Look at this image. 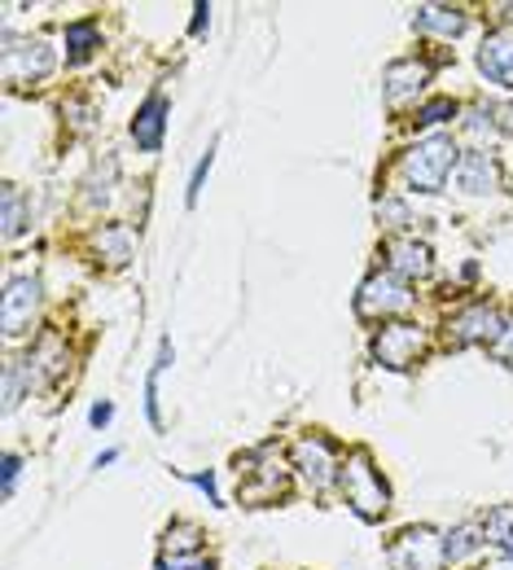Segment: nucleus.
Instances as JSON below:
<instances>
[{
    "mask_svg": "<svg viewBox=\"0 0 513 570\" xmlns=\"http://www.w3.org/2000/svg\"><path fill=\"white\" fill-rule=\"evenodd\" d=\"M18 228H22V194L9 185L4 189V237H18Z\"/></svg>",
    "mask_w": 513,
    "mask_h": 570,
    "instance_id": "21",
    "label": "nucleus"
},
{
    "mask_svg": "<svg viewBox=\"0 0 513 570\" xmlns=\"http://www.w3.org/2000/svg\"><path fill=\"white\" fill-rule=\"evenodd\" d=\"M426 79H431V67H426V62L399 58V62L386 67V97H391V101H408V97H417V92L426 88Z\"/></svg>",
    "mask_w": 513,
    "mask_h": 570,
    "instance_id": "13",
    "label": "nucleus"
},
{
    "mask_svg": "<svg viewBox=\"0 0 513 570\" xmlns=\"http://www.w3.org/2000/svg\"><path fill=\"white\" fill-rule=\"evenodd\" d=\"M505 553H510V567H513V540H510V544H505Z\"/></svg>",
    "mask_w": 513,
    "mask_h": 570,
    "instance_id": "29",
    "label": "nucleus"
},
{
    "mask_svg": "<svg viewBox=\"0 0 513 570\" xmlns=\"http://www.w3.org/2000/svg\"><path fill=\"white\" fill-rule=\"evenodd\" d=\"M408 307H413V294H408V285L399 282L395 273L368 277L361 285V294H356V312L361 316H395V312H408Z\"/></svg>",
    "mask_w": 513,
    "mask_h": 570,
    "instance_id": "6",
    "label": "nucleus"
},
{
    "mask_svg": "<svg viewBox=\"0 0 513 570\" xmlns=\"http://www.w3.org/2000/svg\"><path fill=\"white\" fill-rule=\"evenodd\" d=\"M58 67V53L49 49V40H22L13 45V36H4V79L9 83H31Z\"/></svg>",
    "mask_w": 513,
    "mask_h": 570,
    "instance_id": "4",
    "label": "nucleus"
},
{
    "mask_svg": "<svg viewBox=\"0 0 513 570\" xmlns=\"http://www.w3.org/2000/svg\"><path fill=\"white\" fill-rule=\"evenodd\" d=\"M443 540L431 527H408L391 544V570H443Z\"/></svg>",
    "mask_w": 513,
    "mask_h": 570,
    "instance_id": "3",
    "label": "nucleus"
},
{
    "mask_svg": "<svg viewBox=\"0 0 513 570\" xmlns=\"http://www.w3.org/2000/svg\"><path fill=\"white\" fill-rule=\"evenodd\" d=\"M465 132H474V137H483V132H487V137H492V132H496V124H492L487 115H470V119H465Z\"/></svg>",
    "mask_w": 513,
    "mask_h": 570,
    "instance_id": "26",
    "label": "nucleus"
},
{
    "mask_svg": "<svg viewBox=\"0 0 513 570\" xmlns=\"http://www.w3.org/2000/svg\"><path fill=\"white\" fill-rule=\"evenodd\" d=\"M483 540L510 544L513 540V504H496V509L483 518Z\"/></svg>",
    "mask_w": 513,
    "mask_h": 570,
    "instance_id": "18",
    "label": "nucleus"
},
{
    "mask_svg": "<svg viewBox=\"0 0 513 570\" xmlns=\"http://www.w3.org/2000/svg\"><path fill=\"white\" fill-rule=\"evenodd\" d=\"M110 417H115V409H110V404H97V409H92V426H106Z\"/></svg>",
    "mask_w": 513,
    "mask_h": 570,
    "instance_id": "28",
    "label": "nucleus"
},
{
    "mask_svg": "<svg viewBox=\"0 0 513 570\" xmlns=\"http://www.w3.org/2000/svg\"><path fill=\"white\" fill-rule=\"evenodd\" d=\"M452 115H456V106H452L447 97H435V101H426V106L417 110V124L431 128V124H443V119H452Z\"/></svg>",
    "mask_w": 513,
    "mask_h": 570,
    "instance_id": "22",
    "label": "nucleus"
},
{
    "mask_svg": "<svg viewBox=\"0 0 513 570\" xmlns=\"http://www.w3.org/2000/svg\"><path fill=\"white\" fill-rule=\"evenodd\" d=\"M483 570H510V567H505V562H496V567H483Z\"/></svg>",
    "mask_w": 513,
    "mask_h": 570,
    "instance_id": "30",
    "label": "nucleus"
},
{
    "mask_svg": "<svg viewBox=\"0 0 513 570\" xmlns=\"http://www.w3.org/2000/svg\"><path fill=\"white\" fill-rule=\"evenodd\" d=\"M386 259H391V273H395L399 282H404V277H426V273L435 268L431 246L417 242V237H395V242H386Z\"/></svg>",
    "mask_w": 513,
    "mask_h": 570,
    "instance_id": "11",
    "label": "nucleus"
},
{
    "mask_svg": "<svg viewBox=\"0 0 513 570\" xmlns=\"http://www.w3.org/2000/svg\"><path fill=\"white\" fill-rule=\"evenodd\" d=\"M479 544H483V527L465 522V527H456V531L443 535V558H447V562H461V558H470Z\"/></svg>",
    "mask_w": 513,
    "mask_h": 570,
    "instance_id": "17",
    "label": "nucleus"
},
{
    "mask_svg": "<svg viewBox=\"0 0 513 570\" xmlns=\"http://www.w3.org/2000/svg\"><path fill=\"white\" fill-rule=\"evenodd\" d=\"M162 128H167V101L154 92L146 106L137 110V119H132V141L154 154L162 145Z\"/></svg>",
    "mask_w": 513,
    "mask_h": 570,
    "instance_id": "15",
    "label": "nucleus"
},
{
    "mask_svg": "<svg viewBox=\"0 0 513 570\" xmlns=\"http://www.w3.org/2000/svg\"><path fill=\"white\" fill-rule=\"evenodd\" d=\"M97 250H101L110 264H128V259H132V237H128V228H124V224H106V228L97 233Z\"/></svg>",
    "mask_w": 513,
    "mask_h": 570,
    "instance_id": "16",
    "label": "nucleus"
},
{
    "mask_svg": "<svg viewBox=\"0 0 513 570\" xmlns=\"http://www.w3.org/2000/svg\"><path fill=\"white\" fill-rule=\"evenodd\" d=\"M492 356L513 368V321H505V330L496 334V343H492Z\"/></svg>",
    "mask_w": 513,
    "mask_h": 570,
    "instance_id": "23",
    "label": "nucleus"
},
{
    "mask_svg": "<svg viewBox=\"0 0 513 570\" xmlns=\"http://www.w3.org/2000/svg\"><path fill=\"white\" fill-rule=\"evenodd\" d=\"M505 330V321H501V312L496 307H487V303H474V307H465V312H456L452 321H447V338L456 343V347H470V343H496V334Z\"/></svg>",
    "mask_w": 513,
    "mask_h": 570,
    "instance_id": "9",
    "label": "nucleus"
},
{
    "mask_svg": "<svg viewBox=\"0 0 513 570\" xmlns=\"http://www.w3.org/2000/svg\"><path fill=\"white\" fill-rule=\"evenodd\" d=\"M207 171H211V149L203 154V163H198V171H194V180H189V203H198V194H203V180H207Z\"/></svg>",
    "mask_w": 513,
    "mask_h": 570,
    "instance_id": "25",
    "label": "nucleus"
},
{
    "mask_svg": "<svg viewBox=\"0 0 513 570\" xmlns=\"http://www.w3.org/2000/svg\"><path fill=\"white\" fill-rule=\"evenodd\" d=\"M422 347H426V334L417 325H386L373 338V360L386 364V368H413Z\"/></svg>",
    "mask_w": 513,
    "mask_h": 570,
    "instance_id": "8",
    "label": "nucleus"
},
{
    "mask_svg": "<svg viewBox=\"0 0 513 570\" xmlns=\"http://www.w3.org/2000/svg\"><path fill=\"white\" fill-rule=\"evenodd\" d=\"M377 219H382L386 228H404V224H413V215H408V207H404L399 198H382V203H377Z\"/></svg>",
    "mask_w": 513,
    "mask_h": 570,
    "instance_id": "20",
    "label": "nucleus"
},
{
    "mask_svg": "<svg viewBox=\"0 0 513 570\" xmlns=\"http://www.w3.org/2000/svg\"><path fill=\"white\" fill-rule=\"evenodd\" d=\"M294 470L303 474V483H307L312 492H325L343 465L334 461V452H329V443H325L320 434H303V439L294 443Z\"/></svg>",
    "mask_w": 513,
    "mask_h": 570,
    "instance_id": "7",
    "label": "nucleus"
},
{
    "mask_svg": "<svg viewBox=\"0 0 513 570\" xmlns=\"http://www.w3.org/2000/svg\"><path fill=\"white\" fill-rule=\"evenodd\" d=\"M413 27L440 40H456L465 31V9H447V4H422L413 9Z\"/></svg>",
    "mask_w": 513,
    "mask_h": 570,
    "instance_id": "14",
    "label": "nucleus"
},
{
    "mask_svg": "<svg viewBox=\"0 0 513 570\" xmlns=\"http://www.w3.org/2000/svg\"><path fill=\"white\" fill-rule=\"evenodd\" d=\"M97 40H101L97 22H71V27H67V45H71V58H88V53L97 49Z\"/></svg>",
    "mask_w": 513,
    "mask_h": 570,
    "instance_id": "19",
    "label": "nucleus"
},
{
    "mask_svg": "<svg viewBox=\"0 0 513 570\" xmlns=\"http://www.w3.org/2000/svg\"><path fill=\"white\" fill-rule=\"evenodd\" d=\"M338 479H343V497H347V504H352L361 518L377 522V518L386 513V500H391V492H386L382 474L373 470V461H368L365 448H356V452L347 456V465L338 470Z\"/></svg>",
    "mask_w": 513,
    "mask_h": 570,
    "instance_id": "2",
    "label": "nucleus"
},
{
    "mask_svg": "<svg viewBox=\"0 0 513 570\" xmlns=\"http://www.w3.org/2000/svg\"><path fill=\"white\" fill-rule=\"evenodd\" d=\"M18 395H22V368H18V364H9V368H4V409H13V404H18Z\"/></svg>",
    "mask_w": 513,
    "mask_h": 570,
    "instance_id": "24",
    "label": "nucleus"
},
{
    "mask_svg": "<svg viewBox=\"0 0 513 570\" xmlns=\"http://www.w3.org/2000/svg\"><path fill=\"white\" fill-rule=\"evenodd\" d=\"M456 189L465 194V198H483V194H492L496 189V163L483 154V149H470V154H461V163H456Z\"/></svg>",
    "mask_w": 513,
    "mask_h": 570,
    "instance_id": "10",
    "label": "nucleus"
},
{
    "mask_svg": "<svg viewBox=\"0 0 513 570\" xmlns=\"http://www.w3.org/2000/svg\"><path fill=\"white\" fill-rule=\"evenodd\" d=\"M40 312V282L36 277H9L4 282V298H0V325L9 338L27 334L31 321Z\"/></svg>",
    "mask_w": 513,
    "mask_h": 570,
    "instance_id": "5",
    "label": "nucleus"
},
{
    "mask_svg": "<svg viewBox=\"0 0 513 570\" xmlns=\"http://www.w3.org/2000/svg\"><path fill=\"white\" fill-rule=\"evenodd\" d=\"M505 119H510V132H513V110H505Z\"/></svg>",
    "mask_w": 513,
    "mask_h": 570,
    "instance_id": "31",
    "label": "nucleus"
},
{
    "mask_svg": "<svg viewBox=\"0 0 513 570\" xmlns=\"http://www.w3.org/2000/svg\"><path fill=\"white\" fill-rule=\"evenodd\" d=\"M456 141L452 137H426V141H417L408 154H404V163H399V176H404V185L408 189H417V194H440L443 185H447V176L456 171Z\"/></svg>",
    "mask_w": 513,
    "mask_h": 570,
    "instance_id": "1",
    "label": "nucleus"
},
{
    "mask_svg": "<svg viewBox=\"0 0 513 570\" xmlns=\"http://www.w3.org/2000/svg\"><path fill=\"white\" fill-rule=\"evenodd\" d=\"M13 483H18V456L9 452V456H4V497L13 492Z\"/></svg>",
    "mask_w": 513,
    "mask_h": 570,
    "instance_id": "27",
    "label": "nucleus"
},
{
    "mask_svg": "<svg viewBox=\"0 0 513 570\" xmlns=\"http://www.w3.org/2000/svg\"><path fill=\"white\" fill-rule=\"evenodd\" d=\"M479 71L513 92V36H487L479 45Z\"/></svg>",
    "mask_w": 513,
    "mask_h": 570,
    "instance_id": "12",
    "label": "nucleus"
}]
</instances>
